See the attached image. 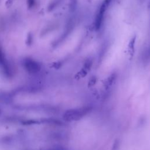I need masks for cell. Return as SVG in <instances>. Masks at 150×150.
<instances>
[{"instance_id":"3957f363","label":"cell","mask_w":150,"mask_h":150,"mask_svg":"<svg viewBox=\"0 0 150 150\" xmlns=\"http://www.w3.org/2000/svg\"><path fill=\"white\" fill-rule=\"evenodd\" d=\"M45 150H67L65 148H63V147H54V148H51L47 149H45Z\"/></svg>"},{"instance_id":"6da1fadb","label":"cell","mask_w":150,"mask_h":150,"mask_svg":"<svg viewBox=\"0 0 150 150\" xmlns=\"http://www.w3.org/2000/svg\"><path fill=\"white\" fill-rule=\"evenodd\" d=\"M92 111L90 106H84L80 108H73L66 110L63 115V118L65 121L71 122L78 121L85 117Z\"/></svg>"},{"instance_id":"7a4b0ae2","label":"cell","mask_w":150,"mask_h":150,"mask_svg":"<svg viewBox=\"0 0 150 150\" xmlns=\"http://www.w3.org/2000/svg\"><path fill=\"white\" fill-rule=\"evenodd\" d=\"M25 63L26 69L30 72H36L39 69V66L38 63L32 60H27Z\"/></svg>"},{"instance_id":"277c9868","label":"cell","mask_w":150,"mask_h":150,"mask_svg":"<svg viewBox=\"0 0 150 150\" xmlns=\"http://www.w3.org/2000/svg\"><path fill=\"white\" fill-rule=\"evenodd\" d=\"M1 112H2V110H1V109L0 108V115H1Z\"/></svg>"}]
</instances>
